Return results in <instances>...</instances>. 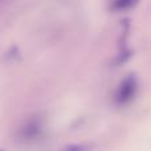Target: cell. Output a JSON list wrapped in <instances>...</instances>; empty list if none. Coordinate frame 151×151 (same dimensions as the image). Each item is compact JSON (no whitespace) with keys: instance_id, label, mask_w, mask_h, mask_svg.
<instances>
[{"instance_id":"obj_1","label":"cell","mask_w":151,"mask_h":151,"mask_svg":"<svg viewBox=\"0 0 151 151\" xmlns=\"http://www.w3.org/2000/svg\"><path fill=\"white\" fill-rule=\"evenodd\" d=\"M44 130V119L40 115H32V117L27 118L23 122V125L19 127L17 137L24 143H32V142H36L41 138Z\"/></svg>"},{"instance_id":"obj_6","label":"cell","mask_w":151,"mask_h":151,"mask_svg":"<svg viewBox=\"0 0 151 151\" xmlns=\"http://www.w3.org/2000/svg\"><path fill=\"white\" fill-rule=\"evenodd\" d=\"M0 151H3V150H0Z\"/></svg>"},{"instance_id":"obj_4","label":"cell","mask_w":151,"mask_h":151,"mask_svg":"<svg viewBox=\"0 0 151 151\" xmlns=\"http://www.w3.org/2000/svg\"><path fill=\"white\" fill-rule=\"evenodd\" d=\"M63 151H88V147L82 146V145H77V146H69Z\"/></svg>"},{"instance_id":"obj_2","label":"cell","mask_w":151,"mask_h":151,"mask_svg":"<svg viewBox=\"0 0 151 151\" xmlns=\"http://www.w3.org/2000/svg\"><path fill=\"white\" fill-rule=\"evenodd\" d=\"M137 91H138V80H137L135 76L131 74L129 77H126L117 88L114 97L115 104L119 105V106L130 104L135 97Z\"/></svg>"},{"instance_id":"obj_5","label":"cell","mask_w":151,"mask_h":151,"mask_svg":"<svg viewBox=\"0 0 151 151\" xmlns=\"http://www.w3.org/2000/svg\"><path fill=\"white\" fill-rule=\"evenodd\" d=\"M5 1H7V0H0V5H1L3 3H5Z\"/></svg>"},{"instance_id":"obj_3","label":"cell","mask_w":151,"mask_h":151,"mask_svg":"<svg viewBox=\"0 0 151 151\" xmlns=\"http://www.w3.org/2000/svg\"><path fill=\"white\" fill-rule=\"evenodd\" d=\"M139 0H113L111 1V9L113 11H127L133 8Z\"/></svg>"}]
</instances>
